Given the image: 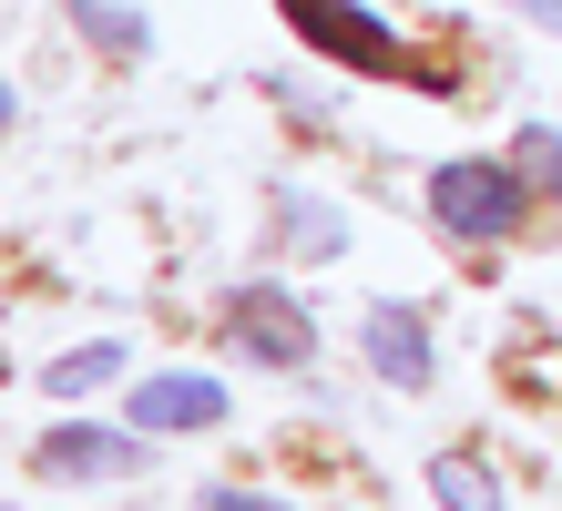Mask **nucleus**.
Instances as JSON below:
<instances>
[{"instance_id": "nucleus-5", "label": "nucleus", "mask_w": 562, "mask_h": 511, "mask_svg": "<svg viewBox=\"0 0 562 511\" xmlns=\"http://www.w3.org/2000/svg\"><path fill=\"white\" fill-rule=\"evenodd\" d=\"M358 348H369V368L379 379H400V389H429V337H419V318L409 307H369V318H358Z\"/></svg>"}, {"instance_id": "nucleus-10", "label": "nucleus", "mask_w": 562, "mask_h": 511, "mask_svg": "<svg viewBox=\"0 0 562 511\" xmlns=\"http://www.w3.org/2000/svg\"><path fill=\"white\" fill-rule=\"evenodd\" d=\"M512 164H521V175H532L542 195H562V133H552V123H521V144H512Z\"/></svg>"}, {"instance_id": "nucleus-2", "label": "nucleus", "mask_w": 562, "mask_h": 511, "mask_svg": "<svg viewBox=\"0 0 562 511\" xmlns=\"http://www.w3.org/2000/svg\"><path fill=\"white\" fill-rule=\"evenodd\" d=\"M225 337H236L246 358H267V368H307V348H317L307 307H296L286 287H236L225 297Z\"/></svg>"}, {"instance_id": "nucleus-6", "label": "nucleus", "mask_w": 562, "mask_h": 511, "mask_svg": "<svg viewBox=\"0 0 562 511\" xmlns=\"http://www.w3.org/2000/svg\"><path fill=\"white\" fill-rule=\"evenodd\" d=\"M134 420L144 430H205V420H225V389L205 379V368H164V379L134 389Z\"/></svg>"}, {"instance_id": "nucleus-4", "label": "nucleus", "mask_w": 562, "mask_h": 511, "mask_svg": "<svg viewBox=\"0 0 562 511\" xmlns=\"http://www.w3.org/2000/svg\"><path fill=\"white\" fill-rule=\"evenodd\" d=\"M144 470V440L123 430H42V451H31V481H134Z\"/></svg>"}, {"instance_id": "nucleus-1", "label": "nucleus", "mask_w": 562, "mask_h": 511, "mask_svg": "<svg viewBox=\"0 0 562 511\" xmlns=\"http://www.w3.org/2000/svg\"><path fill=\"white\" fill-rule=\"evenodd\" d=\"M521 195H532V175L521 164H491V154H460V164H440L429 175V215H440L450 235H512L521 225Z\"/></svg>"}, {"instance_id": "nucleus-12", "label": "nucleus", "mask_w": 562, "mask_h": 511, "mask_svg": "<svg viewBox=\"0 0 562 511\" xmlns=\"http://www.w3.org/2000/svg\"><path fill=\"white\" fill-rule=\"evenodd\" d=\"M532 11H542V21H562V0H532Z\"/></svg>"}, {"instance_id": "nucleus-9", "label": "nucleus", "mask_w": 562, "mask_h": 511, "mask_svg": "<svg viewBox=\"0 0 562 511\" xmlns=\"http://www.w3.org/2000/svg\"><path fill=\"white\" fill-rule=\"evenodd\" d=\"M429 491H440V501H471V511H491V501H502V481H491L471 451H440V460H429Z\"/></svg>"}, {"instance_id": "nucleus-11", "label": "nucleus", "mask_w": 562, "mask_h": 511, "mask_svg": "<svg viewBox=\"0 0 562 511\" xmlns=\"http://www.w3.org/2000/svg\"><path fill=\"white\" fill-rule=\"evenodd\" d=\"M286 235H296L307 256H338V246H348V225L327 215V204H307V195H286Z\"/></svg>"}, {"instance_id": "nucleus-8", "label": "nucleus", "mask_w": 562, "mask_h": 511, "mask_svg": "<svg viewBox=\"0 0 562 511\" xmlns=\"http://www.w3.org/2000/svg\"><path fill=\"white\" fill-rule=\"evenodd\" d=\"M72 21H82L103 52H144V0H72Z\"/></svg>"}, {"instance_id": "nucleus-3", "label": "nucleus", "mask_w": 562, "mask_h": 511, "mask_svg": "<svg viewBox=\"0 0 562 511\" xmlns=\"http://www.w3.org/2000/svg\"><path fill=\"white\" fill-rule=\"evenodd\" d=\"M277 11L307 31L327 62H348V73H400V42H389V21H369L358 0H277Z\"/></svg>"}, {"instance_id": "nucleus-7", "label": "nucleus", "mask_w": 562, "mask_h": 511, "mask_svg": "<svg viewBox=\"0 0 562 511\" xmlns=\"http://www.w3.org/2000/svg\"><path fill=\"white\" fill-rule=\"evenodd\" d=\"M113 368H123V337H92V348H72V358H52V368H42V389H52V399H72V389H103Z\"/></svg>"}]
</instances>
